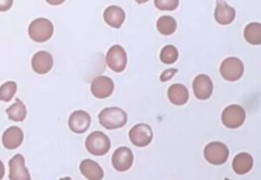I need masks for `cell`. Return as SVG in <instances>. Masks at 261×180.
I'll return each mask as SVG.
<instances>
[{
	"label": "cell",
	"instance_id": "cell-1",
	"mask_svg": "<svg viewBox=\"0 0 261 180\" xmlns=\"http://www.w3.org/2000/svg\"><path fill=\"white\" fill-rule=\"evenodd\" d=\"M98 120L102 126L108 130H115L124 126L128 116L125 111L119 108H107L100 112Z\"/></svg>",
	"mask_w": 261,
	"mask_h": 180
},
{
	"label": "cell",
	"instance_id": "cell-2",
	"mask_svg": "<svg viewBox=\"0 0 261 180\" xmlns=\"http://www.w3.org/2000/svg\"><path fill=\"white\" fill-rule=\"evenodd\" d=\"M111 148L110 139L107 134L96 131L89 134L86 139V149L95 156H104Z\"/></svg>",
	"mask_w": 261,
	"mask_h": 180
},
{
	"label": "cell",
	"instance_id": "cell-3",
	"mask_svg": "<svg viewBox=\"0 0 261 180\" xmlns=\"http://www.w3.org/2000/svg\"><path fill=\"white\" fill-rule=\"evenodd\" d=\"M54 24L46 18L35 19L29 25L28 34L30 38L36 42H47L54 35Z\"/></svg>",
	"mask_w": 261,
	"mask_h": 180
},
{
	"label": "cell",
	"instance_id": "cell-4",
	"mask_svg": "<svg viewBox=\"0 0 261 180\" xmlns=\"http://www.w3.org/2000/svg\"><path fill=\"white\" fill-rule=\"evenodd\" d=\"M205 160L213 165H223L229 158V149L224 143L213 142L208 143L204 149Z\"/></svg>",
	"mask_w": 261,
	"mask_h": 180
},
{
	"label": "cell",
	"instance_id": "cell-5",
	"mask_svg": "<svg viewBox=\"0 0 261 180\" xmlns=\"http://www.w3.org/2000/svg\"><path fill=\"white\" fill-rule=\"evenodd\" d=\"M220 72L225 81L234 82L242 77L244 65L238 58H227L221 64Z\"/></svg>",
	"mask_w": 261,
	"mask_h": 180
},
{
	"label": "cell",
	"instance_id": "cell-6",
	"mask_svg": "<svg viewBox=\"0 0 261 180\" xmlns=\"http://www.w3.org/2000/svg\"><path fill=\"white\" fill-rule=\"evenodd\" d=\"M246 112L239 105H230L222 114V121L225 126L230 129H236L242 126L245 122Z\"/></svg>",
	"mask_w": 261,
	"mask_h": 180
},
{
	"label": "cell",
	"instance_id": "cell-7",
	"mask_svg": "<svg viewBox=\"0 0 261 180\" xmlns=\"http://www.w3.org/2000/svg\"><path fill=\"white\" fill-rule=\"evenodd\" d=\"M129 138L133 144L137 147H146L153 139V131L146 123H138L129 132Z\"/></svg>",
	"mask_w": 261,
	"mask_h": 180
},
{
	"label": "cell",
	"instance_id": "cell-8",
	"mask_svg": "<svg viewBox=\"0 0 261 180\" xmlns=\"http://www.w3.org/2000/svg\"><path fill=\"white\" fill-rule=\"evenodd\" d=\"M107 63L115 72H122L126 68V52L121 45H113L107 54Z\"/></svg>",
	"mask_w": 261,
	"mask_h": 180
},
{
	"label": "cell",
	"instance_id": "cell-9",
	"mask_svg": "<svg viewBox=\"0 0 261 180\" xmlns=\"http://www.w3.org/2000/svg\"><path fill=\"white\" fill-rule=\"evenodd\" d=\"M115 90V83L113 80L107 76H98L92 81L91 83V92L93 96L105 99L111 96Z\"/></svg>",
	"mask_w": 261,
	"mask_h": 180
},
{
	"label": "cell",
	"instance_id": "cell-10",
	"mask_svg": "<svg viewBox=\"0 0 261 180\" xmlns=\"http://www.w3.org/2000/svg\"><path fill=\"white\" fill-rule=\"evenodd\" d=\"M112 163L114 168L119 172L129 170L134 163L133 151L128 147H120L113 154Z\"/></svg>",
	"mask_w": 261,
	"mask_h": 180
},
{
	"label": "cell",
	"instance_id": "cell-11",
	"mask_svg": "<svg viewBox=\"0 0 261 180\" xmlns=\"http://www.w3.org/2000/svg\"><path fill=\"white\" fill-rule=\"evenodd\" d=\"M9 179L31 180L24 158L21 154H16L9 161Z\"/></svg>",
	"mask_w": 261,
	"mask_h": 180
},
{
	"label": "cell",
	"instance_id": "cell-12",
	"mask_svg": "<svg viewBox=\"0 0 261 180\" xmlns=\"http://www.w3.org/2000/svg\"><path fill=\"white\" fill-rule=\"evenodd\" d=\"M193 90L196 98L200 100L208 99L214 90L213 81L207 75L200 74L193 81Z\"/></svg>",
	"mask_w": 261,
	"mask_h": 180
},
{
	"label": "cell",
	"instance_id": "cell-13",
	"mask_svg": "<svg viewBox=\"0 0 261 180\" xmlns=\"http://www.w3.org/2000/svg\"><path fill=\"white\" fill-rule=\"evenodd\" d=\"M91 124V116L88 112L77 110L69 118V126L75 134H84Z\"/></svg>",
	"mask_w": 261,
	"mask_h": 180
},
{
	"label": "cell",
	"instance_id": "cell-14",
	"mask_svg": "<svg viewBox=\"0 0 261 180\" xmlns=\"http://www.w3.org/2000/svg\"><path fill=\"white\" fill-rule=\"evenodd\" d=\"M54 66V58L45 50L38 52L32 58V68L35 72L43 75L49 72Z\"/></svg>",
	"mask_w": 261,
	"mask_h": 180
},
{
	"label": "cell",
	"instance_id": "cell-15",
	"mask_svg": "<svg viewBox=\"0 0 261 180\" xmlns=\"http://www.w3.org/2000/svg\"><path fill=\"white\" fill-rule=\"evenodd\" d=\"M23 141V133L21 128L17 126L9 127L5 131L2 136V143L8 149H16Z\"/></svg>",
	"mask_w": 261,
	"mask_h": 180
},
{
	"label": "cell",
	"instance_id": "cell-16",
	"mask_svg": "<svg viewBox=\"0 0 261 180\" xmlns=\"http://www.w3.org/2000/svg\"><path fill=\"white\" fill-rule=\"evenodd\" d=\"M236 16V12L233 8L227 4L226 2L218 1L215 10V18L217 23L222 25H227L233 22Z\"/></svg>",
	"mask_w": 261,
	"mask_h": 180
},
{
	"label": "cell",
	"instance_id": "cell-17",
	"mask_svg": "<svg viewBox=\"0 0 261 180\" xmlns=\"http://www.w3.org/2000/svg\"><path fill=\"white\" fill-rule=\"evenodd\" d=\"M80 169L82 175L88 180H102L104 177V170L102 167L92 160L81 161Z\"/></svg>",
	"mask_w": 261,
	"mask_h": 180
},
{
	"label": "cell",
	"instance_id": "cell-18",
	"mask_svg": "<svg viewBox=\"0 0 261 180\" xmlns=\"http://www.w3.org/2000/svg\"><path fill=\"white\" fill-rule=\"evenodd\" d=\"M105 22L109 27L118 29L125 21V13L117 6H110L104 11Z\"/></svg>",
	"mask_w": 261,
	"mask_h": 180
},
{
	"label": "cell",
	"instance_id": "cell-19",
	"mask_svg": "<svg viewBox=\"0 0 261 180\" xmlns=\"http://www.w3.org/2000/svg\"><path fill=\"white\" fill-rule=\"evenodd\" d=\"M168 97L176 106H183L188 103L189 93L187 87L182 84H173L168 89Z\"/></svg>",
	"mask_w": 261,
	"mask_h": 180
},
{
	"label": "cell",
	"instance_id": "cell-20",
	"mask_svg": "<svg viewBox=\"0 0 261 180\" xmlns=\"http://www.w3.org/2000/svg\"><path fill=\"white\" fill-rule=\"evenodd\" d=\"M253 167V158L249 153L242 152L235 156L232 161V169L238 175H245Z\"/></svg>",
	"mask_w": 261,
	"mask_h": 180
},
{
	"label": "cell",
	"instance_id": "cell-21",
	"mask_svg": "<svg viewBox=\"0 0 261 180\" xmlns=\"http://www.w3.org/2000/svg\"><path fill=\"white\" fill-rule=\"evenodd\" d=\"M6 112L8 114V118L15 122H23L27 117V108L19 98H16V103L12 105Z\"/></svg>",
	"mask_w": 261,
	"mask_h": 180
},
{
	"label": "cell",
	"instance_id": "cell-22",
	"mask_svg": "<svg viewBox=\"0 0 261 180\" xmlns=\"http://www.w3.org/2000/svg\"><path fill=\"white\" fill-rule=\"evenodd\" d=\"M157 29L163 35H171L177 30V21L171 16H162L158 19Z\"/></svg>",
	"mask_w": 261,
	"mask_h": 180
},
{
	"label": "cell",
	"instance_id": "cell-23",
	"mask_svg": "<svg viewBox=\"0 0 261 180\" xmlns=\"http://www.w3.org/2000/svg\"><path fill=\"white\" fill-rule=\"evenodd\" d=\"M244 37L252 45L261 44V23H249L244 29Z\"/></svg>",
	"mask_w": 261,
	"mask_h": 180
},
{
	"label": "cell",
	"instance_id": "cell-24",
	"mask_svg": "<svg viewBox=\"0 0 261 180\" xmlns=\"http://www.w3.org/2000/svg\"><path fill=\"white\" fill-rule=\"evenodd\" d=\"M160 59L164 64H173L178 59V50L174 45H166L161 50Z\"/></svg>",
	"mask_w": 261,
	"mask_h": 180
},
{
	"label": "cell",
	"instance_id": "cell-25",
	"mask_svg": "<svg viewBox=\"0 0 261 180\" xmlns=\"http://www.w3.org/2000/svg\"><path fill=\"white\" fill-rule=\"evenodd\" d=\"M17 90V85L14 81H8L0 87V101L9 102Z\"/></svg>",
	"mask_w": 261,
	"mask_h": 180
},
{
	"label": "cell",
	"instance_id": "cell-26",
	"mask_svg": "<svg viewBox=\"0 0 261 180\" xmlns=\"http://www.w3.org/2000/svg\"><path fill=\"white\" fill-rule=\"evenodd\" d=\"M154 5L160 10L173 11L177 9L179 5V1L178 0H155Z\"/></svg>",
	"mask_w": 261,
	"mask_h": 180
},
{
	"label": "cell",
	"instance_id": "cell-27",
	"mask_svg": "<svg viewBox=\"0 0 261 180\" xmlns=\"http://www.w3.org/2000/svg\"><path fill=\"white\" fill-rule=\"evenodd\" d=\"M177 72V69H168L164 70L163 72H162V75H161V81L162 82H166V81H169L172 79L174 76H175V74Z\"/></svg>",
	"mask_w": 261,
	"mask_h": 180
},
{
	"label": "cell",
	"instance_id": "cell-28",
	"mask_svg": "<svg viewBox=\"0 0 261 180\" xmlns=\"http://www.w3.org/2000/svg\"><path fill=\"white\" fill-rule=\"evenodd\" d=\"M13 0H0V11H8L11 8Z\"/></svg>",
	"mask_w": 261,
	"mask_h": 180
},
{
	"label": "cell",
	"instance_id": "cell-29",
	"mask_svg": "<svg viewBox=\"0 0 261 180\" xmlns=\"http://www.w3.org/2000/svg\"><path fill=\"white\" fill-rule=\"evenodd\" d=\"M5 176V166L3 162L0 161V180L3 179Z\"/></svg>",
	"mask_w": 261,
	"mask_h": 180
},
{
	"label": "cell",
	"instance_id": "cell-30",
	"mask_svg": "<svg viewBox=\"0 0 261 180\" xmlns=\"http://www.w3.org/2000/svg\"><path fill=\"white\" fill-rule=\"evenodd\" d=\"M60 180H72L69 176H66V177H63V178H61Z\"/></svg>",
	"mask_w": 261,
	"mask_h": 180
},
{
	"label": "cell",
	"instance_id": "cell-31",
	"mask_svg": "<svg viewBox=\"0 0 261 180\" xmlns=\"http://www.w3.org/2000/svg\"><path fill=\"white\" fill-rule=\"evenodd\" d=\"M224 180H230V179H229V178H228V177H226V178H225V179H224Z\"/></svg>",
	"mask_w": 261,
	"mask_h": 180
}]
</instances>
